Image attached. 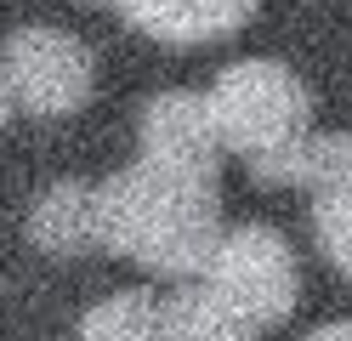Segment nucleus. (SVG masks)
<instances>
[{"mask_svg":"<svg viewBox=\"0 0 352 341\" xmlns=\"http://www.w3.org/2000/svg\"><path fill=\"white\" fill-rule=\"evenodd\" d=\"M102 250L142 262L148 273H205L222 227V182L216 171H188L170 159H131L97 182Z\"/></svg>","mask_w":352,"mask_h":341,"instance_id":"obj_1","label":"nucleus"},{"mask_svg":"<svg viewBox=\"0 0 352 341\" xmlns=\"http://www.w3.org/2000/svg\"><path fill=\"white\" fill-rule=\"evenodd\" d=\"M205 103H210L216 143L245 154V159H267V154L290 148L296 136L313 131V91L278 57L228 63L216 74V85L205 91Z\"/></svg>","mask_w":352,"mask_h":341,"instance_id":"obj_2","label":"nucleus"},{"mask_svg":"<svg viewBox=\"0 0 352 341\" xmlns=\"http://www.w3.org/2000/svg\"><path fill=\"white\" fill-rule=\"evenodd\" d=\"M205 290L222 302L233 318H245L250 330L284 324L296 313L301 296V267L290 239L267 222H239L216 239L210 262H205Z\"/></svg>","mask_w":352,"mask_h":341,"instance_id":"obj_3","label":"nucleus"},{"mask_svg":"<svg viewBox=\"0 0 352 341\" xmlns=\"http://www.w3.org/2000/svg\"><path fill=\"white\" fill-rule=\"evenodd\" d=\"M0 68H6L12 103L29 114H46L63 120L91 97V45L69 29H52V23H23L6 45H0Z\"/></svg>","mask_w":352,"mask_h":341,"instance_id":"obj_4","label":"nucleus"},{"mask_svg":"<svg viewBox=\"0 0 352 341\" xmlns=\"http://www.w3.org/2000/svg\"><path fill=\"white\" fill-rule=\"evenodd\" d=\"M216 125L205 91H160L142 108V154L188 171H216Z\"/></svg>","mask_w":352,"mask_h":341,"instance_id":"obj_5","label":"nucleus"},{"mask_svg":"<svg viewBox=\"0 0 352 341\" xmlns=\"http://www.w3.org/2000/svg\"><path fill=\"white\" fill-rule=\"evenodd\" d=\"M125 23H137L142 34L170 40V45H205L233 29H245L261 0H114Z\"/></svg>","mask_w":352,"mask_h":341,"instance_id":"obj_6","label":"nucleus"},{"mask_svg":"<svg viewBox=\"0 0 352 341\" xmlns=\"http://www.w3.org/2000/svg\"><path fill=\"white\" fill-rule=\"evenodd\" d=\"M29 239L46 256H85L102 245L97 227V188L80 176H57L46 194L29 205Z\"/></svg>","mask_w":352,"mask_h":341,"instance_id":"obj_7","label":"nucleus"},{"mask_svg":"<svg viewBox=\"0 0 352 341\" xmlns=\"http://www.w3.org/2000/svg\"><path fill=\"white\" fill-rule=\"evenodd\" d=\"M250 176L273 188H341L352 182V131H307L290 148L250 159Z\"/></svg>","mask_w":352,"mask_h":341,"instance_id":"obj_8","label":"nucleus"},{"mask_svg":"<svg viewBox=\"0 0 352 341\" xmlns=\"http://www.w3.org/2000/svg\"><path fill=\"white\" fill-rule=\"evenodd\" d=\"M165 330V296L153 290H114L80 318V341H160Z\"/></svg>","mask_w":352,"mask_h":341,"instance_id":"obj_9","label":"nucleus"},{"mask_svg":"<svg viewBox=\"0 0 352 341\" xmlns=\"http://www.w3.org/2000/svg\"><path fill=\"white\" fill-rule=\"evenodd\" d=\"M160 341H256V330L245 318H233L205 285H188L165 296V330Z\"/></svg>","mask_w":352,"mask_h":341,"instance_id":"obj_10","label":"nucleus"},{"mask_svg":"<svg viewBox=\"0 0 352 341\" xmlns=\"http://www.w3.org/2000/svg\"><path fill=\"white\" fill-rule=\"evenodd\" d=\"M313 239H318L324 256L352 279V182L324 188V194L313 199Z\"/></svg>","mask_w":352,"mask_h":341,"instance_id":"obj_11","label":"nucleus"},{"mask_svg":"<svg viewBox=\"0 0 352 341\" xmlns=\"http://www.w3.org/2000/svg\"><path fill=\"white\" fill-rule=\"evenodd\" d=\"M307 341H352V318H329V324H318Z\"/></svg>","mask_w":352,"mask_h":341,"instance_id":"obj_12","label":"nucleus"},{"mask_svg":"<svg viewBox=\"0 0 352 341\" xmlns=\"http://www.w3.org/2000/svg\"><path fill=\"white\" fill-rule=\"evenodd\" d=\"M6 114H12V85H6V68H0V125H6Z\"/></svg>","mask_w":352,"mask_h":341,"instance_id":"obj_13","label":"nucleus"}]
</instances>
